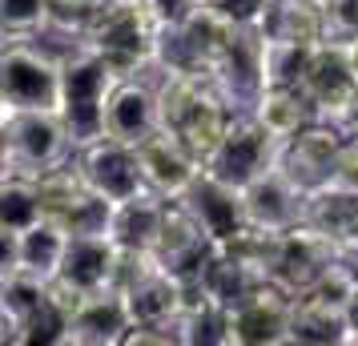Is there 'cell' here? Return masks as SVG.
<instances>
[{"mask_svg":"<svg viewBox=\"0 0 358 346\" xmlns=\"http://www.w3.org/2000/svg\"><path fill=\"white\" fill-rule=\"evenodd\" d=\"M157 97H162V125L178 133L206 165L213 149L222 145L238 109L210 81V73L194 69H157Z\"/></svg>","mask_w":358,"mask_h":346,"instance_id":"1","label":"cell"},{"mask_svg":"<svg viewBox=\"0 0 358 346\" xmlns=\"http://www.w3.org/2000/svg\"><path fill=\"white\" fill-rule=\"evenodd\" d=\"M162 36L165 24L153 17L149 0H101L77 45L101 52L117 77H141L162 65Z\"/></svg>","mask_w":358,"mask_h":346,"instance_id":"2","label":"cell"},{"mask_svg":"<svg viewBox=\"0 0 358 346\" xmlns=\"http://www.w3.org/2000/svg\"><path fill=\"white\" fill-rule=\"evenodd\" d=\"M0 137H4V173L36 178V182L73 161L77 153V141L61 109H4Z\"/></svg>","mask_w":358,"mask_h":346,"instance_id":"3","label":"cell"},{"mask_svg":"<svg viewBox=\"0 0 358 346\" xmlns=\"http://www.w3.org/2000/svg\"><path fill=\"white\" fill-rule=\"evenodd\" d=\"M117 81L121 77L109 69V61L89 45L61 49V117L77 145L105 137V109H109Z\"/></svg>","mask_w":358,"mask_h":346,"instance_id":"4","label":"cell"},{"mask_svg":"<svg viewBox=\"0 0 358 346\" xmlns=\"http://www.w3.org/2000/svg\"><path fill=\"white\" fill-rule=\"evenodd\" d=\"M0 101L4 109H61V52L36 41H4Z\"/></svg>","mask_w":358,"mask_h":346,"instance_id":"5","label":"cell"},{"mask_svg":"<svg viewBox=\"0 0 358 346\" xmlns=\"http://www.w3.org/2000/svg\"><path fill=\"white\" fill-rule=\"evenodd\" d=\"M338 258H342V246L330 233L314 230L310 222H298L294 230L278 233L274 258H270V282L298 298V294H306Z\"/></svg>","mask_w":358,"mask_h":346,"instance_id":"6","label":"cell"},{"mask_svg":"<svg viewBox=\"0 0 358 346\" xmlns=\"http://www.w3.org/2000/svg\"><path fill=\"white\" fill-rule=\"evenodd\" d=\"M278 141L282 137H274L250 109H238L234 121H229L226 137H222V145L213 149V157L206 161V169H210L213 178L245 189L258 173H266L278 161Z\"/></svg>","mask_w":358,"mask_h":346,"instance_id":"7","label":"cell"},{"mask_svg":"<svg viewBox=\"0 0 358 346\" xmlns=\"http://www.w3.org/2000/svg\"><path fill=\"white\" fill-rule=\"evenodd\" d=\"M298 89L310 97L318 121L342 125V117L350 113V101L358 93V61H355L350 41H334V36L322 41L314 49V57H310V69Z\"/></svg>","mask_w":358,"mask_h":346,"instance_id":"8","label":"cell"},{"mask_svg":"<svg viewBox=\"0 0 358 346\" xmlns=\"http://www.w3.org/2000/svg\"><path fill=\"white\" fill-rule=\"evenodd\" d=\"M73 161L81 165V173L89 178V185H93L109 206H121V201H129V198H137V194L149 189L137 145L117 141V137H109V133L85 141V145H77Z\"/></svg>","mask_w":358,"mask_h":346,"instance_id":"9","label":"cell"},{"mask_svg":"<svg viewBox=\"0 0 358 346\" xmlns=\"http://www.w3.org/2000/svg\"><path fill=\"white\" fill-rule=\"evenodd\" d=\"M41 198H45V217L61 222L69 233L109 230L113 206L89 185V178L81 173L77 161H65L61 169L45 173V178H41Z\"/></svg>","mask_w":358,"mask_h":346,"instance_id":"10","label":"cell"},{"mask_svg":"<svg viewBox=\"0 0 358 346\" xmlns=\"http://www.w3.org/2000/svg\"><path fill=\"white\" fill-rule=\"evenodd\" d=\"M346 129L334 121H310L298 133L278 141V169H286L302 189H322L334 182V161H338V145Z\"/></svg>","mask_w":358,"mask_h":346,"instance_id":"11","label":"cell"},{"mask_svg":"<svg viewBox=\"0 0 358 346\" xmlns=\"http://www.w3.org/2000/svg\"><path fill=\"white\" fill-rule=\"evenodd\" d=\"M294 326V294L266 282L229 310V346H286Z\"/></svg>","mask_w":358,"mask_h":346,"instance_id":"12","label":"cell"},{"mask_svg":"<svg viewBox=\"0 0 358 346\" xmlns=\"http://www.w3.org/2000/svg\"><path fill=\"white\" fill-rule=\"evenodd\" d=\"M213 242L206 226L189 214V206L185 201H169L165 206V226H162V238H157V246H153V258L173 274V278L189 282V278H201V270L210 262L213 254Z\"/></svg>","mask_w":358,"mask_h":346,"instance_id":"13","label":"cell"},{"mask_svg":"<svg viewBox=\"0 0 358 346\" xmlns=\"http://www.w3.org/2000/svg\"><path fill=\"white\" fill-rule=\"evenodd\" d=\"M162 129V97H157V73L121 77L105 109V133L117 141L141 145L145 137Z\"/></svg>","mask_w":358,"mask_h":346,"instance_id":"14","label":"cell"},{"mask_svg":"<svg viewBox=\"0 0 358 346\" xmlns=\"http://www.w3.org/2000/svg\"><path fill=\"white\" fill-rule=\"evenodd\" d=\"M137 153H141V169H145L149 189L162 194V198H169V201L185 198V189H189V185L197 182V173L206 169L194 149L185 145L173 129H165V125L153 133V137H145V141L137 145Z\"/></svg>","mask_w":358,"mask_h":346,"instance_id":"15","label":"cell"},{"mask_svg":"<svg viewBox=\"0 0 358 346\" xmlns=\"http://www.w3.org/2000/svg\"><path fill=\"white\" fill-rule=\"evenodd\" d=\"M189 206V214L206 226L213 242H229V238H238V233L250 226V210H245V194L238 185L222 182V178H213L210 169H201L197 173V182L185 189V198H178Z\"/></svg>","mask_w":358,"mask_h":346,"instance_id":"16","label":"cell"},{"mask_svg":"<svg viewBox=\"0 0 358 346\" xmlns=\"http://www.w3.org/2000/svg\"><path fill=\"white\" fill-rule=\"evenodd\" d=\"M242 194H245L250 222L262 226V230L282 233V230H294L306 217V189L294 182L286 169H278V165H270L266 173H258Z\"/></svg>","mask_w":358,"mask_h":346,"instance_id":"17","label":"cell"},{"mask_svg":"<svg viewBox=\"0 0 358 346\" xmlns=\"http://www.w3.org/2000/svg\"><path fill=\"white\" fill-rule=\"evenodd\" d=\"M121 294L129 302L133 326H178L181 310H185V282L173 278L157 258Z\"/></svg>","mask_w":358,"mask_h":346,"instance_id":"18","label":"cell"},{"mask_svg":"<svg viewBox=\"0 0 358 346\" xmlns=\"http://www.w3.org/2000/svg\"><path fill=\"white\" fill-rule=\"evenodd\" d=\"M117 258L121 246L113 242L109 230H85L69 238L65 262L57 278L77 286L81 294H97V290H113V274H117Z\"/></svg>","mask_w":358,"mask_h":346,"instance_id":"19","label":"cell"},{"mask_svg":"<svg viewBox=\"0 0 358 346\" xmlns=\"http://www.w3.org/2000/svg\"><path fill=\"white\" fill-rule=\"evenodd\" d=\"M73 233L61 226V222H36L33 230L24 233H4V274L8 270H29L36 278H57L61 274V262H65V250Z\"/></svg>","mask_w":358,"mask_h":346,"instance_id":"20","label":"cell"},{"mask_svg":"<svg viewBox=\"0 0 358 346\" xmlns=\"http://www.w3.org/2000/svg\"><path fill=\"white\" fill-rule=\"evenodd\" d=\"M133 326L129 302L121 290H97L81 302L69 322V346H121Z\"/></svg>","mask_w":358,"mask_h":346,"instance_id":"21","label":"cell"},{"mask_svg":"<svg viewBox=\"0 0 358 346\" xmlns=\"http://www.w3.org/2000/svg\"><path fill=\"white\" fill-rule=\"evenodd\" d=\"M266 270H258L254 262H245V258H238L234 250L226 246H213L210 262H206V270H201V286L210 290L213 302H222L226 310H234V306H242L250 294H258L262 286H266Z\"/></svg>","mask_w":358,"mask_h":346,"instance_id":"22","label":"cell"},{"mask_svg":"<svg viewBox=\"0 0 358 346\" xmlns=\"http://www.w3.org/2000/svg\"><path fill=\"white\" fill-rule=\"evenodd\" d=\"M165 206H169V198L153 194V189L113 206V214H109L113 242L121 250H153L157 238H162V226H165Z\"/></svg>","mask_w":358,"mask_h":346,"instance_id":"23","label":"cell"},{"mask_svg":"<svg viewBox=\"0 0 358 346\" xmlns=\"http://www.w3.org/2000/svg\"><path fill=\"white\" fill-rule=\"evenodd\" d=\"M266 41H290V45H322L326 41V8L318 0H270L262 17Z\"/></svg>","mask_w":358,"mask_h":346,"instance_id":"24","label":"cell"},{"mask_svg":"<svg viewBox=\"0 0 358 346\" xmlns=\"http://www.w3.org/2000/svg\"><path fill=\"white\" fill-rule=\"evenodd\" d=\"M346 343H350V322H346L342 306H330V302L310 294L294 298L290 346H346Z\"/></svg>","mask_w":358,"mask_h":346,"instance_id":"25","label":"cell"},{"mask_svg":"<svg viewBox=\"0 0 358 346\" xmlns=\"http://www.w3.org/2000/svg\"><path fill=\"white\" fill-rule=\"evenodd\" d=\"M49 302V278L29 270H8L0 282V314H4V346H17L24 322Z\"/></svg>","mask_w":358,"mask_h":346,"instance_id":"26","label":"cell"},{"mask_svg":"<svg viewBox=\"0 0 358 346\" xmlns=\"http://www.w3.org/2000/svg\"><path fill=\"white\" fill-rule=\"evenodd\" d=\"M302 222H310L314 230L330 233L342 246V242L358 230V194L346 189V185H338V182L322 185V189H310L306 194V217H302Z\"/></svg>","mask_w":358,"mask_h":346,"instance_id":"27","label":"cell"},{"mask_svg":"<svg viewBox=\"0 0 358 346\" xmlns=\"http://www.w3.org/2000/svg\"><path fill=\"white\" fill-rule=\"evenodd\" d=\"M250 113L258 117V121L274 133V137H290V133H298L302 125L318 121L314 105H310V97L298 89V85H266Z\"/></svg>","mask_w":358,"mask_h":346,"instance_id":"28","label":"cell"},{"mask_svg":"<svg viewBox=\"0 0 358 346\" xmlns=\"http://www.w3.org/2000/svg\"><path fill=\"white\" fill-rule=\"evenodd\" d=\"M0 222H4V233H24L33 230L36 222H45V198H41L36 178L4 173V182H0Z\"/></svg>","mask_w":358,"mask_h":346,"instance_id":"29","label":"cell"},{"mask_svg":"<svg viewBox=\"0 0 358 346\" xmlns=\"http://www.w3.org/2000/svg\"><path fill=\"white\" fill-rule=\"evenodd\" d=\"M4 41H36L52 33V0H0Z\"/></svg>","mask_w":358,"mask_h":346,"instance_id":"30","label":"cell"},{"mask_svg":"<svg viewBox=\"0 0 358 346\" xmlns=\"http://www.w3.org/2000/svg\"><path fill=\"white\" fill-rule=\"evenodd\" d=\"M318 45H290V41H266V85H302Z\"/></svg>","mask_w":358,"mask_h":346,"instance_id":"31","label":"cell"},{"mask_svg":"<svg viewBox=\"0 0 358 346\" xmlns=\"http://www.w3.org/2000/svg\"><path fill=\"white\" fill-rule=\"evenodd\" d=\"M206 8H213L217 17H226L238 29H258L270 0H206Z\"/></svg>","mask_w":358,"mask_h":346,"instance_id":"32","label":"cell"},{"mask_svg":"<svg viewBox=\"0 0 358 346\" xmlns=\"http://www.w3.org/2000/svg\"><path fill=\"white\" fill-rule=\"evenodd\" d=\"M355 41L358 36V0H330L326 4V41Z\"/></svg>","mask_w":358,"mask_h":346,"instance_id":"33","label":"cell"},{"mask_svg":"<svg viewBox=\"0 0 358 346\" xmlns=\"http://www.w3.org/2000/svg\"><path fill=\"white\" fill-rule=\"evenodd\" d=\"M334 182L358 194V133H346L338 145V161H334Z\"/></svg>","mask_w":358,"mask_h":346,"instance_id":"34","label":"cell"},{"mask_svg":"<svg viewBox=\"0 0 358 346\" xmlns=\"http://www.w3.org/2000/svg\"><path fill=\"white\" fill-rule=\"evenodd\" d=\"M121 346H181L178 326H129Z\"/></svg>","mask_w":358,"mask_h":346,"instance_id":"35","label":"cell"},{"mask_svg":"<svg viewBox=\"0 0 358 346\" xmlns=\"http://www.w3.org/2000/svg\"><path fill=\"white\" fill-rule=\"evenodd\" d=\"M206 0H149V8H153V17L162 20L165 29H173V24H181V20L189 17V13H197Z\"/></svg>","mask_w":358,"mask_h":346,"instance_id":"36","label":"cell"},{"mask_svg":"<svg viewBox=\"0 0 358 346\" xmlns=\"http://www.w3.org/2000/svg\"><path fill=\"white\" fill-rule=\"evenodd\" d=\"M346 322H350V343L346 346H358V290L350 294V302H346Z\"/></svg>","mask_w":358,"mask_h":346,"instance_id":"37","label":"cell"},{"mask_svg":"<svg viewBox=\"0 0 358 346\" xmlns=\"http://www.w3.org/2000/svg\"><path fill=\"white\" fill-rule=\"evenodd\" d=\"M342 129H346V133H358V93H355V101H350V113L342 117Z\"/></svg>","mask_w":358,"mask_h":346,"instance_id":"38","label":"cell"},{"mask_svg":"<svg viewBox=\"0 0 358 346\" xmlns=\"http://www.w3.org/2000/svg\"><path fill=\"white\" fill-rule=\"evenodd\" d=\"M342 254H346V258H355V262H358V230L350 233L346 242H342Z\"/></svg>","mask_w":358,"mask_h":346,"instance_id":"39","label":"cell"},{"mask_svg":"<svg viewBox=\"0 0 358 346\" xmlns=\"http://www.w3.org/2000/svg\"><path fill=\"white\" fill-rule=\"evenodd\" d=\"M350 49H355V61H358V36H355V41H350Z\"/></svg>","mask_w":358,"mask_h":346,"instance_id":"40","label":"cell"},{"mask_svg":"<svg viewBox=\"0 0 358 346\" xmlns=\"http://www.w3.org/2000/svg\"><path fill=\"white\" fill-rule=\"evenodd\" d=\"M318 4H322V8H326V4H330V0H318Z\"/></svg>","mask_w":358,"mask_h":346,"instance_id":"41","label":"cell"}]
</instances>
